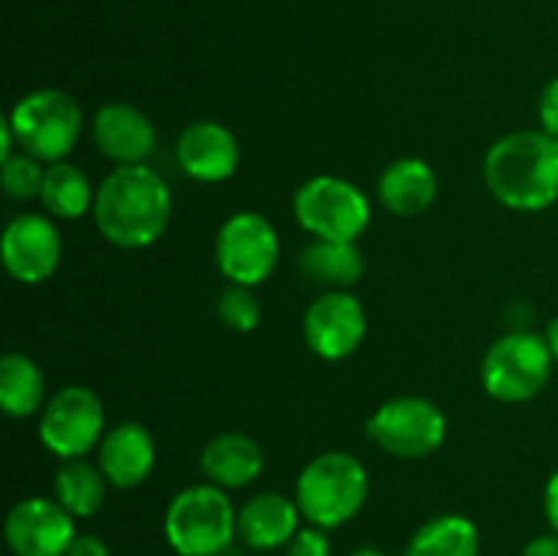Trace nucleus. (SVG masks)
<instances>
[{
    "mask_svg": "<svg viewBox=\"0 0 558 556\" xmlns=\"http://www.w3.org/2000/svg\"><path fill=\"white\" fill-rule=\"evenodd\" d=\"M96 227L118 249H147L172 218V191L147 164L118 167L101 180L93 205Z\"/></svg>",
    "mask_w": 558,
    "mask_h": 556,
    "instance_id": "obj_1",
    "label": "nucleus"
},
{
    "mask_svg": "<svg viewBox=\"0 0 558 556\" xmlns=\"http://www.w3.org/2000/svg\"><path fill=\"white\" fill-rule=\"evenodd\" d=\"M485 183L510 210H545L558 200V140L543 129L501 136L485 156Z\"/></svg>",
    "mask_w": 558,
    "mask_h": 556,
    "instance_id": "obj_2",
    "label": "nucleus"
},
{
    "mask_svg": "<svg viewBox=\"0 0 558 556\" xmlns=\"http://www.w3.org/2000/svg\"><path fill=\"white\" fill-rule=\"evenodd\" d=\"M371 480L363 463L341 450H330L305 463L294 485V501L308 523L338 529L352 521L368 499Z\"/></svg>",
    "mask_w": 558,
    "mask_h": 556,
    "instance_id": "obj_3",
    "label": "nucleus"
},
{
    "mask_svg": "<svg viewBox=\"0 0 558 556\" xmlns=\"http://www.w3.org/2000/svg\"><path fill=\"white\" fill-rule=\"evenodd\" d=\"M163 534L178 556H221L238 534V512L218 485H189L169 501Z\"/></svg>",
    "mask_w": 558,
    "mask_h": 556,
    "instance_id": "obj_4",
    "label": "nucleus"
},
{
    "mask_svg": "<svg viewBox=\"0 0 558 556\" xmlns=\"http://www.w3.org/2000/svg\"><path fill=\"white\" fill-rule=\"evenodd\" d=\"M554 352L545 336L529 330L496 338L483 358L480 379L485 392L501 403H523L545 390L554 371Z\"/></svg>",
    "mask_w": 558,
    "mask_h": 556,
    "instance_id": "obj_5",
    "label": "nucleus"
},
{
    "mask_svg": "<svg viewBox=\"0 0 558 556\" xmlns=\"http://www.w3.org/2000/svg\"><path fill=\"white\" fill-rule=\"evenodd\" d=\"M9 120L22 153L47 164L63 161L82 136L80 104L58 87L27 93L11 109Z\"/></svg>",
    "mask_w": 558,
    "mask_h": 556,
    "instance_id": "obj_6",
    "label": "nucleus"
},
{
    "mask_svg": "<svg viewBox=\"0 0 558 556\" xmlns=\"http://www.w3.org/2000/svg\"><path fill=\"white\" fill-rule=\"evenodd\" d=\"M294 218L314 240L357 243L371 223V205L368 196L349 180L319 174L294 194Z\"/></svg>",
    "mask_w": 558,
    "mask_h": 556,
    "instance_id": "obj_7",
    "label": "nucleus"
},
{
    "mask_svg": "<svg viewBox=\"0 0 558 556\" xmlns=\"http://www.w3.org/2000/svg\"><path fill=\"white\" fill-rule=\"evenodd\" d=\"M365 434L390 456L417 461L439 450L447 436V418L430 398L398 396L376 409Z\"/></svg>",
    "mask_w": 558,
    "mask_h": 556,
    "instance_id": "obj_8",
    "label": "nucleus"
},
{
    "mask_svg": "<svg viewBox=\"0 0 558 556\" xmlns=\"http://www.w3.org/2000/svg\"><path fill=\"white\" fill-rule=\"evenodd\" d=\"M278 256H281V240L276 227L259 213H234L218 229L216 262L229 283L259 287L272 276Z\"/></svg>",
    "mask_w": 558,
    "mask_h": 556,
    "instance_id": "obj_9",
    "label": "nucleus"
},
{
    "mask_svg": "<svg viewBox=\"0 0 558 556\" xmlns=\"http://www.w3.org/2000/svg\"><path fill=\"white\" fill-rule=\"evenodd\" d=\"M104 425H107V414H104L101 398L90 387L71 385L44 403L38 439L58 458L74 461L101 445Z\"/></svg>",
    "mask_w": 558,
    "mask_h": 556,
    "instance_id": "obj_10",
    "label": "nucleus"
},
{
    "mask_svg": "<svg viewBox=\"0 0 558 556\" xmlns=\"http://www.w3.org/2000/svg\"><path fill=\"white\" fill-rule=\"evenodd\" d=\"M305 343L322 360L349 358L360 349L368 333L363 303L347 289H327L308 305L303 316Z\"/></svg>",
    "mask_w": 558,
    "mask_h": 556,
    "instance_id": "obj_11",
    "label": "nucleus"
},
{
    "mask_svg": "<svg viewBox=\"0 0 558 556\" xmlns=\"http://www.w3.org/2000/svg\"><path fill=\"white\" fill-rule=\"evenodd\" d=\"M5 545L14 556H65L74 543V516L47 496H31L5 516Z\"/></svg>",
    "mask_w": 558,
    "mask_h": 556,
    "instance_id": "obj_12",
    "label": "nucleus"
},
{
    "mask_svg": "<svg viewBox=\"0 0 558 556\" xmlns=\"http://www.w3.org/2000/svg\"><path fill=\"white\" fill-rule=\"evenodd\" d=\"M63 259L58 227L38 213H20L5 223L3 265L20 283H44L54 276Z\"/></svg>",
    "mask_w": 558,
    "mask_h": 556,
    "instance_id": "obj_13",
    "label": "nucleus"
},
{
    "mask_svg": "<svg viewBox=\"0 0 558 556\" xmlns=\"http://www.w3.org/2000/svg\"><path fill=\"white\" fill-rule=\"evenodd\" d=\"M178 164L191 180L199 183H223L240 167V142L218 120H196L180 134Z\"/></svg>",
    "mask_w": 558,
    "mask_h": 556,
    "instance_id": "obj_14",
    "label": "nucleus"
},
{
    "mask_svg": "<svg viewBox=\"0 0 558 556\" xmlns=\"http://www.w3.org/2000/svg\"><path fill=\"white\" fill-rule=\"evenodd\" d=\"M93 140L101 156L114 161L118 167H134L147 164L156 153L158 134L153 120L142 109L125 101L104 104L93 118Z\"/></svg>",
    "mask_w": 558,
    "mask_h": 556,
    "instance_id": "obj_15",
    "label": "nucleus"
},
{
    "mask_svg": "<svg viewBox=\"0 0 558 556\" xmlns=\"http://www.w3.org/2000/svg\"><path fill=\"white\" fill-rule=\"evenodd\" d=\"M98 469L114 488H136L156 469V442L142 423H120L98 445Z\"/></svg>",
    "mask_w": 558,
    "mask_h": 556,
    "instance_id": "obj_16",
    "label": "nucleus"
},
{
    "mask_svg": "<svg viewBox=\"0 0 558 556\" xmlns=\"http://www.w3.org/2000/svg\"><path fill=\"white\" fill-rule=\"evenodd\" d=\"M300 518L303 512L298 501L278 491H262L240 507L238 534L254 551L287 548L289 540L298 534Z\"/></svg>",
    "mask_w": 558,
    "mask_h": 556,
    "instance_id": "obj_17",
    "label": "nucleus"
},
{
    "mask_svg": "<svg viewBox=\"0 0 558 556\" xmlns=\"http://www.w3.org/2000/svg\"><path fill=\"white\" fill-rule=\"evenodd\" d=\"M265 469V450L256 439L240 431H227L207 442L202 450V472L218 488H243Z\"/></svg>",
    "mask_w": 558,
    "mask_h": 556,
    "instance_id": "obj_18",
    "label": "nucleus"
},
{
    "mask_svg": "<svg viewBox=\"0 0 558 556\" xmlns=\"http://www.w3.org/2000/svg\"><path fill=\"white\" fill-rule=\"evenodd\" d=\"M439 194V178L423 158H398L381 172L379 200L401 218L423 216Z\"/></svg>",
    "mask_w": 558,
    "mask_h": 556,
    "instance_id": "obj_19",
    "label": "nucleus"
},
{
    "mask_svg": "<svg viewBox=\"0 0 558 556\" xmlns=\"http://www.w3.org/2000/svg\"><path fill=\"white\" fill-rule=\"evenodd\" d=\"M305 278L327 289H349L363 278L365 259L357 243L347 240H314L298 256Z\"/></svg>",
    "mask_w": 558,
    "mask_h": 556,
    "instance_id": "obj_20",
    "label": "nucleus"
},
{
    "mask_svg": "<svg viewBox=\"0 0 558 556\" xmlns=\"http://www.w3.org/2000/svg\"><path fill=\"white\" fill-rule=\"evenodd\" d=\"M407 556H480V529L472 518L447 512L412 534Z\"/></svg>",
    "mask_w": 558,
    "mask_h": 556,
    "instance_id": "obj_21",
    "label": "nucleus"
},
{
    "mask_svg": "<svg viewBox=\"0 0 558 556\" xmlns=\"http://www.w3.org/2000/svg\"><path fill=\"white\" fill-rule=\"evenodd\" d=\"M47 382L41 368L20 352H9L0 360V407L9 418H31L41 409Z\"/></svg>",
    "mask_w": 558,
    "mask_h": 556,
    "instance_id": "obj_22",
    "label": "nucleus"
},
{
    "mask_svg": "<svg viewBox=\"0 0 558 556\" xmlns=\"http://www.w3.org/2000/svg\"><path fill=\"white\" fill-rule=\"evenodd\" d=\"M38 200L47 207L49 216L76 221L87 210H93L96 191H93L90 180H87V174L80 167L69 161H58L49 164V169L44 172V185Z\"/></svg>",
    "mask_w": 558,
    "mask_h": 556,
    "instance_id": "obj_23",
    "label": "nucleus"
},
{
    "mask_svg": "<svg viewBox=\"0 0 558 556\" xmlns=\"http://www.w3.org/2000/svg\"><path fill=\"white\" fill-rule=\"evenodd\" d=\"M107 485L98 463L74 458V461H65L54 474V499L74 518H90L101 510L107 499Z\"/></svg>",
    "mask_w": 558,
    "mask_h": 556,
    "instance_id": "obj_24",
    "label": "nucleus"
},
{
    "mask_svg": "<svg viewBox=\"0 0 558 556\" xmlns=\"http://www.w3.org/2000/svg\"><path fill=\"white\" fill-rule=\"evenodd\" d=\"M218 319L234 333H251L262 322V305L254 298L251 287H227L218 298Z\"/></svg>",
    "mask_w": 558,
    "mask_h": 556,
    "instance_id": "obj_25",
    "label": "nucleus"
},
{
    "mask_svg": "<svg viewBox=\"0 0 558 556\" xmlns=\"http://www.w3.org/2000/svg\"><path fill=\"white\" fill-rule=\"evenodd\" d=\"M41 161L27 153H14L9 161H3V191L16 202H27L33 196H41L44 185Z\"/></svg>",
    "mask_w": 558,
    "mask_h": 556,
    "instance_id": "obj_26",
    "label": "nucleus"
},
{
    "mask_svg": "<svg viewBox=\"0 0 558 556\" xmlns=\"http://www.w3.org/2000/svg\"><path fill=\"white\" fill-rule=\"evenodd\" d=\"M287 556H330V537H327V529L314 527H300L298 534L289 540Z\"/></svg>",
    "mask_w": 558,
    "mask_h": 556,
    "instance_id": "obj_27",
    "label": "nucleus"
},
{
    "mask_svg": "<svg viewBox=\"0 0 558 556\" xmlns=\"http://www.w3.org/2000/svg\"><path fill=\"white\" fill-rule=\"evenodd\" d=\"M537 109H539V125H543L545 134H550L554 140H558V76L543 87Z\"/></svg>",
    "mask_w": 558,
    "mask_h": 556,
    "instance_id": "obj_28",
    "label": "nucleus"
},
{
    "mask_svg": "<svg viewBox=\"0 0 558 556\" xmlns=\"http://www.w3.org/2000/svg\"><path fill=\"white\" fill-rule=\"evenodd\" d=\"M65 556H109V545L98 534H76Z\"/></svg>",
    "mask_w": 558,
    "mask_h": 556,
    "instance_id": "obj_29",
    "label": "nucleus"
},
{
    "mask_svg": "<svg viewBox=\"0 0 558 556\" xmlns=\"http://www.w3.org/2000/svg\"><path fill=\"white\" fill-rule=\"evenodd\" d=\"M545 516H548V523L558 534V469L550 474L548 485H545Z\"/></svg>",
    "mask_w": 558,
    "mask_h": 556,
    "instance_id": "obj_30",
    "label": "nucleus"
},
{
    "mask_svg": "<svg viewBox=\"0 0 558 556\" xmlns=\"http://www.w3.org/2000/svg\"><path fill=\"white\" fill-rule=\"evenodd\" d=\"M521 556H558V534H543V537H534L532 543L523 548Z\"/></svg>",
    "mask_w": 558,
    "mask_h": 556,
    "instance_id": "obj_31",
    "label": "nucleus"
},
{
    "mask_svg": "<svg viewBox=\"0 0 558 556\" xmlns=\"http://www.w3.org/2000/svg\"><path fill=\"white\" fill-rule=\"evenodd\" d=\"M14 142H16V134L14 129H11L9 114H5V118L0 120V161H9V158L14 156Z\"/></svg>",
    "mask_w": 558,
    "mask_h": 556,
    "instance_id": "obj_32",
    "label": "nucleus"
},
{
    "mask_svg": "<svg viewBox=\"0 0 558 556\" xmlns=\"http://www.w3.org/2000/svg\"><path fill=\"white\" fill-rule=\"evenodd\" d=\"M545 341H548L550 352H554V358L558 360V316L554 322H550L548 330H545Z\"/></svg>",
    "mask_w": 558,
    "mask_h": 556,
    "instance_id": "obj_33",
    "label": "nucleus"
},
{
    "mask_svg": "<svg viewBox=\"0 0 558 556\" xmlns=\"http://www.w3.org/2000/svg\"><path fill=\"white\" fill-rule=\"evenodd\" d=\"M349 556H387V554H381L379 548H371V545H363V548L352 551V554H349Z\"/></svg>",
    "mask_w": 558,
    "mask_h": 556,
    "instance_id": "obj_34",
    "label": "nucleus"
}]
</instances>
